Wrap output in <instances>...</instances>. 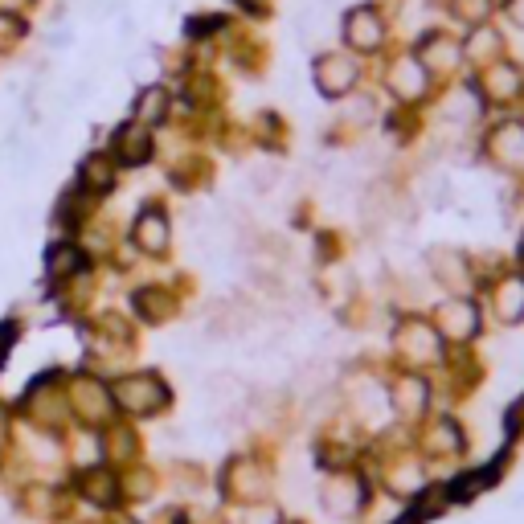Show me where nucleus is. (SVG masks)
I'll list each match as a JSON object with an SVG mask.
<instances>
[{"instance_id": "1a4fd4ad", "label": "nucleus", "mask_w": 524, "mask_h": 524, "mask_svg": "<svg viewBox=\"0 0 524 524\" xmlns=\"http://www.w3.org/2000/svg\"><path fill=\"white\" fill-rule=\"evenodd\" d=\"M492 148H496L500 164H508V168H524V127H520V123L500 127L496 136H492Z\"/></svg>"}, {"instance_id": "9b49d317", "label": "nucleus", "mask_w": 524, "mask_h": 524, "mask_svg": "<svg viewBox=\"0 0 524 524\" xmlns=\"http://www.w3.org/2000/svg\"><path fill=\"white\" fill-rule=\"evenodd\" d=\"M78 185H82L86 193H107V189L115 185V168H111V160H107V156L82 160V177H78Z\"/></svg>"}, {"instance_id": "a211bd4d", "label": "nucleus", "mask_w": 524, "mask_h": 524, "mask_svg": "<svg viewBox=\"0 0 524 524\" xmlns=\"http://www.w3.org/2000/svg\"><path fill=\"white\" fill-rule=\"evenodd\" d=\"M279 185V168L275 164H254L250 168V193H271Z\"/></svg>"}, {"instance_id": "0eeeda50", "label": "nucleus", "mask_w": 524, "mask_h": 524, "mask_svg": "<svg viewBox=\"0 0 524 524\" xmlns=\"http://www.w3.org/2000/svg\"><path fill=\"white\" fill-rule=\"evenodd\" d=\"M439 328H443V336H451V340H471V336L479 332V312H475V303H467V299L447 303V308L439 312Z\"/></svg>"}, {"instance_id": "9d476101", "label": "nucleus", "mask_w": 524, "mask_h": 524, "mask_svg": "<svg viewBox=\"0 0 524 524\" xmlns=\"http://www.w3.org/2000/svg\"><path fill=\"white\" fill-rule=\"evenodd\" d=\"M496 312H500L504 324L524 320V279H520V275H512V279L500 283V291H496Z\"/></svg>"}, {"instance_id": "4468645a", "label": "nucleus", "mask_w": 524, "mask_h": 524, "mask_svg": "<svg viewBox=\"0 0 524 524\" xmlns=\"http://www.w3.org/2000/svg\"><path fill=\"white\" fill-rule=\"evenodd\" d=\"M484 86H488L492 99H508L516 86H520V74H516V66H496V70H488Z\"/></svg>"}, {"instance_id": "39448f33", "label": "nucleus", "mask_w": 524, "mask_h": 524, "mask_svg": "<svg viewBox=\"0 0 524 524\" xmlns=\"http://www.w3.org/2000/svg\"><path fill=\"white\" fill-rule=\"evenodd\" d=\"M459 58H463V46L459 41H451V37H443V33H430L422 46H418V62L426 66V70H455L459 66Z\"/></svg>"}, {"instance_id": "f257e3e1", "label": "nucleus", "mask_w": 524, "mask_h": 524, "mask_svg": "<svg viewBox=\"0 0 524 524\" xmlns=\"http://www.w3.org/2000/svg\"><path fill=\"white\" fill-rule=\"evenodd\" d=\"M119 402L136 414H152L168 402V389L152 377V373H140V377H123L119 381Z\"/></svg>"}, {"instance_id": "aec40b11", "label": "nucleus", "mask_w": 524, "mask_h": 524, "mask_svg": "<svg viewBox=\"0 0 524 524\" xmlns=\"http://www.w3.org/2000/svg\"><path fill=\"white\" fill-rule=\"evenodd\" d=\"M29 5H33V0H0V13H5V17H21Z\"/></svg>"}, {"instance_id": "6e6552de", "label": "nucleus", "mask_w": 524, "mask_h": 524, "mask_svg": "<svg viewBox=\"0 0 524 524\" xmlns=\"http://www.w3.org/2000/svg\"><path fill=\"white\" fill-rule=\"evenodd\" d=\"M136 246L148 254H164L168 250V217L160 209H144L136 222Z\"/></svg>"}, {"instance_id": "2eb2a0df", "label": "nucleus", "mask_w": 524, "mask_h": 524, "mask_svg": "<svg viewBox=\"0 0 524 524\" xmlns=\"http://www.w3.org/2000/svg\"><path fill=\"white\" fill-rule=\"evenodd\" d=\"M451 13L467 25H484L492 17V0H451Z\"/></svg>"}, {"instance_id": "412c9836", "label": "nucleus", "mask_w": 524, "mask_h": 524, "mask_svg": "<svg viewBox=\"0 0 524 524\" xmlns=\"http://www.w3.org/2000/svg\"><path fill=\"white\" fill-rule=\"evenodd\" d=\"M508 17H512L520 29H524V0H508Z\"/></svg>"}, {"instance_id": "7ed1b4c3", "label": "nucleus", "mask_w": 524, "mask_h": 524, "mask_svg": "<svg viewBox=\"0 0 524 524\" xmlns=\"http://www.w3.org/2000/svg\"><path fill=\"white\" fill-rule=\"evenodd\" d=\"M316 86L328 95V99H340L357 86V62L344 58V54H328L316 62Z\"/></svg>"}, {"instance_id": "ddd939ff", "label": "nucleus", "mask_w": 524, "mask_h": 524, "mask_svg": "<svg viewBox=\"0 0 524 524\" xmlns=\"http://www.w3.org/2000/svg\"><path fill=\"white\" fill-rule=\"evenodd\" d=\"M46 271L54 275V279H62V275H78L82 271V254H78V246H50V254H46Z\"/></svg>"}, {"instance_id": "f3484780", "label": "nucleus", "mask_w": 524, "mask_h": 524, "mask_svg": "<svg viewBox=\"0 0 524 524\" xmlns=\"http://www.w3.org/2000/svg\"><path fill=\"white\" fill-rule=\"evenodd\" d=\"M136 308H140L144 320H164L168 316V299L160 291H140L136 295Z\"/></svg>"}, {"instance_id": "20e7f679", "label": "nucleus", "mask_w": 524, "mask_h": 524, "mask_svg": "<svg viewBox=\"0 0 524 524\" xmlns=\"http://www.w3.org/2000/svg\"><path fill=\"white\" fill-rule=\"evenodd\" d=\"M389 86H393V95L414 103L426 95V66L418 58H398L389 66Z\"/></svg>"}, {"instance_id": "423d86ee", "label": "nucleus", "mask_w": 524, "mask_h": 524, "mask_svg": "<svg viewBox=\"0 0 524 524\" xmlns=\"http://www.w3.org/2000/svg\"><path fill=\"white\" fill-rule=\"evenodd\" d=\"M152 156V136L144 131V123H127L115 131V160L119 164H148Z\"/></svg>"}, {"instance_id": "f03ea898", "label": "nucleus", "mask_w": 524, "mask_h": 524, "mask_svg": "<svg viewBox=\"0 0 524 524\" xmlns=\"http://www.w3.org/2000/svg\"><path fill=\"white\" fill-rule=\"evenodd\" d=\"M344 41H348L353 50H361V54L381 50V41H385V25H381V17H377L369 5L353 9V13L344 17Z\"/></svg>"}, {"instance_id": "dca6fc26", "label": "nucleus", "mask_w": 524, "mask_h": 524, "mask_svg": "<svg viewBox=\"0 0 524 524\" xmlns=\"http://www.w3.org/2000/svg\"><path fill=\"white\" fill-rule=\"evenodd\" d=\"M398 406H402V414H418L426 406V385L418 377H406L398 385Z\"/></svg>"}, {"instance_id": "f8f14e48", "label": "nucleus", "mask_w": 524, "mask_h": 524, "mask_svg": "<svg viewBox=\"0 0 524 524\" xmlns=\"http://www.w3.org/2000/svg\"><path fill=\"white\" fill-rule=\"evenodd\" d=\"M168 115V91L164 86H144L136 95V119L140 123H160Z\"/></svg>"}, {"instance_id": "6ab92c4d", "label": "nucleus", "mask_w": 524, "mask_h": 524, "mask_svg": "<svg viewBox=\"0 0 524 524\" xmlns=\"http://www.w3.org/2000/svg\"><path fill=\"white\" fill-rule=\"evenodd\" d=\"M21 33H25V25H21L17 17H5V13H0V50L9 54L17 41H21Z\"/></svg>"}]
</instances>
